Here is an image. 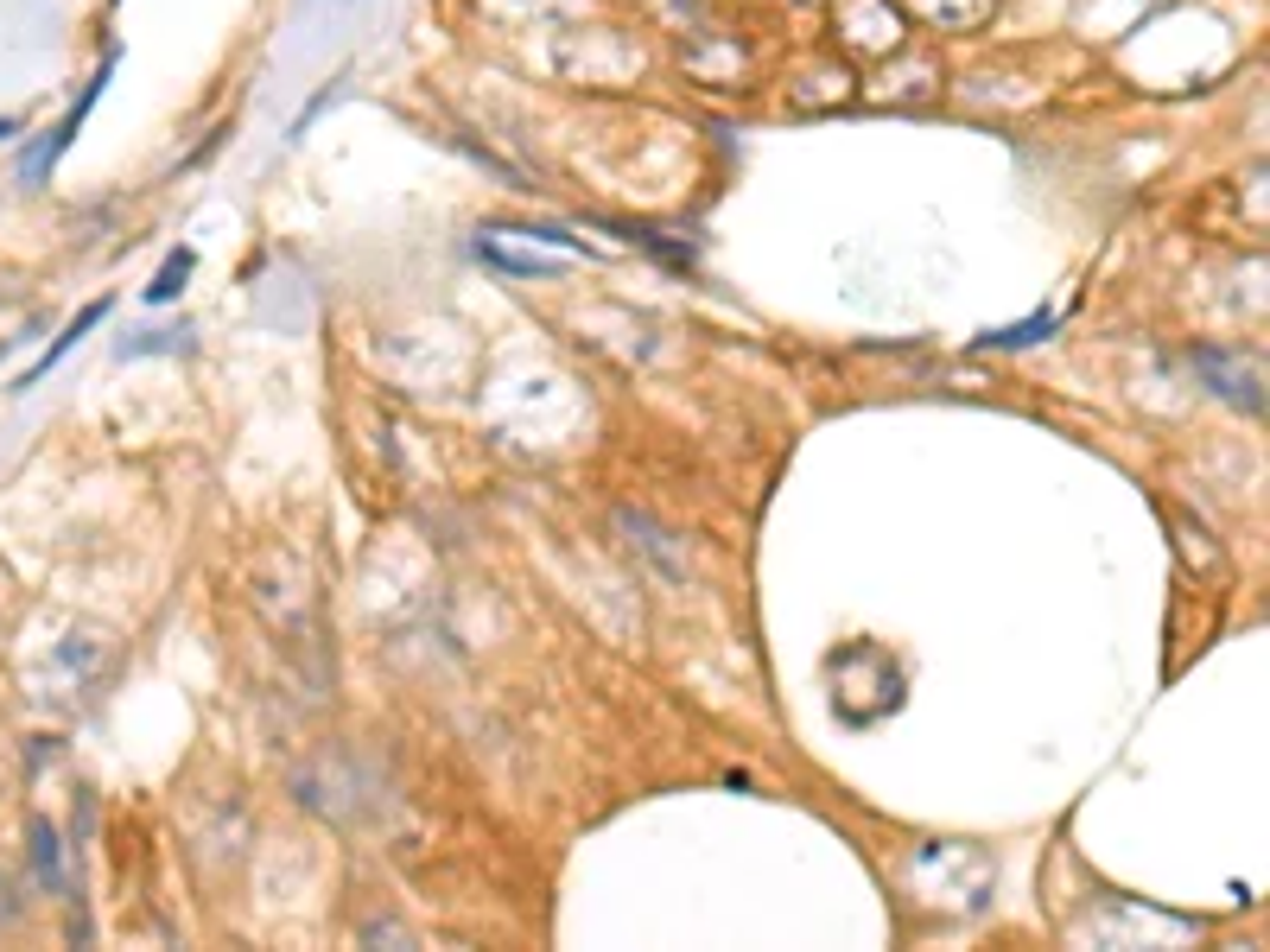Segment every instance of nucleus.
I'll use <instances>...</instances> for the list:
<instances>
[{"mask_svg": "<svg viewBox=\"0 0 1270 952\" xmlns=\"http://www.w3.org/2000/svg\"><path fill=\"white\" fill-rule=\"evenodd\" d=\"M476 261H490L502 273H560V261H521V255H502L490 235H476Z\"/></svg>", "mask_w": 1270, "mask_h": 952, "instance_id": "nucleus-4", "label": "nucleus"}, {"mask_svg": "<svg viewBox=\"0 0 1270 952\" xmlns=\"http://www.w3.org/2000/svg\"><path fill=\"white\" fill-rule=\"evenodd\" d=\"M32 857H39V877L57 889V838H51V826H45V819H32Z\"/></svg>", "mask_w": 1270, "mask_h": 952, "instance_id": "nucleus-6", "label": "nucleus"}, {"mask_svg": "<svg viewBox=\"0 0 1270 952\" xmlns=\"http://www.w3.org/2000/svg\"><path fill=\"white\" fill-rule=\"evenodd\" d=\"M1049 331H1055V311H1036V317H1022V325H1010V331H991L985 343H1004V350H1010V343H1036V337H1049Z\"/></svg>", "mask_w": 1270, "mask_h": 952, "instance_id": "nucleus-5", "label": "nucleus"}, {"mask_svg": "<svg viewBox=\"0 0 1270 952\" xmlns=\"http://www.w3.org/2000/svg\"><path fill=\"white\" fill-rule=\"evenodd\" d=\"M191 267H197V255H191V248H172V255H166V267H159V273H152V286H146V305H172V299L185 292Z\"/></svg>", "mask_w": 1270, "mask_h": 952, "instance_id": "nucleus-3", "label": "nucleus"}, {"mask_svg": "<svg viewBox=\"0 0 1270 952\" xmlns=\"http://www.w3.org/2000/svg\"><path fill=\"white\" fill-rule=\"evenodd\" d=\"M7 134H20V127H14V121H7V115H0V140H7Z\"/></svg>", "mask_w": 1270, "mask_h": 952, "instance_id": "nucleus-7", "label": "nucleus"}, {"mask_svg": "<svg viewBox=\"0 0 1270 952\" xmlns=\"http://www.w3.org/2000/svg\"><path fill=\"white\" fill-rule=\"evenodd\" d=\"M102 317H109V299H96V305H84V311H76V317H70V325H64V337H57V343H51V350H45V356H39V368H32V375H26V381H20V387H32V381H45V375H51V368H57V362H64V356H70V343H84V337H90V331H96V325H102Z\"/></svg>", "mask_w": 1270, "mask_h": 952, "instance_id": "nucleus-2", "label": "nucleus"}, {"mask_svg": "<svg viewBox=\"0 0 1270 952\" xmlns=\"http://www.w3.org/2000/svg\"><path fill=\"white\" fill-rule=\"evenodd\" d=\"M1187 362H1195V375L1220 394V401H1232L1239 413H1251V420H1264V375H1257V362L1245 356V350H1214V343H1195L1187 350Z\"/></svg>", "mask_w": 1270, "mask_h": 952, "instance_id": "nucleus-1", "label": "nucleus"}]
</instances>
